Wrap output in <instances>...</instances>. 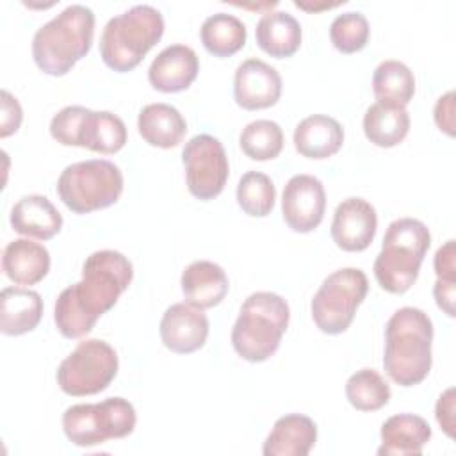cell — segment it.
Masks as SVG:
<instances>
[{"label": "cell", "mask_w": 456, "mask_h": 456, "mask_svg": "<svg viewBox=\"0 0 456 456\" xmlns=\"http://www.w3.org/2000/svg\"><path fill=\"white\" fill-rule=\"evenodd\" d=\"M11 226L14 232L48 240L62 228V216L55 205L41 194H28L20 198L11 208Z\"/></svg>", "instance_id": "cell-20"}, {"label": "cell", "mask_w": 456, "mask_h": 456, "mask_svg": "<svg viewBox=\"0 0 456 456\" xmlns=\"http://www.w3.org/2000/svg\"><path fill=\"white\" fill-rule=\"evenodd\" d=\"M246 25L228 12L208 16L200 28L205 50L216 57H230L237 53L246 45Z\"/></svg>", "instance_id": "cell-29"}, {"label": "cell", "mask_w": 456, "mask_h": 456, "mask_svg": "<svg viewBox=\"0 0 456 456\" xmlns=\"http://www.w3.org/2000/svg\"><path fill=\"white\" fill-rule=\"evenodd\" d=\"M372 91L381 103L406 107L415 94V77L404 62L388 59L376 66Z\"/></svg>", "instance_id": "cell-28"}, {"label": "cell", "mask_w": 456, "mask_h": 456, "mask_svg": "<svg viewBox=\"0 0 456 456\" xmlns=\"http://www.w3.org/2000/svg\"><path fill=\"white\" fill-rule=\"evenodd\" d=\"M367 290L369 281L362 269L344 267L328 274L310 303L315 326L328 335L344 333L353 322Z\"/></svg>", "instance_id": "cell-9"}, {"label": "cell", "mask_w": 456, "mask_h": 456, "mask_svg": "<svg viewBox=\"0 0 456 456\" xmlns=\"http://www.w3.org/2000/svg\"><path fill=\"white\" fill-rule=\"evenodd\" d=\"M94 36V12L73 4L39 27L32 37L36 66L52 77H62L86 57Z\"/></svg>", "instance_id": "cell-3"}, {"label": "cell", "mask_w": 456, "mask_h": 456, "mask_svg": "<svg viewBox=\"0 0 456 456\" xmlns=\"http://www.w3.org/2000/svg\"><path fill=\"white\" fill-rule=\"evenodd\" d=\"M436 420L449 438H454V388H447L436 401Z\"/></svg>", "instance_id": "cell-38"}, {"label": "cell", "mask_w": 456, "mask_h": 456, "mask_svg": "<svg viewBox=\"0 0 456 456\" xmlns=\"http://www.w3.org/2000/svg\"><path fill=\"white\" fill-rule=\"evenodd\" d=\"M429 228L413 217L392 221L385 232L381 251L374 260V276L390 294H404L415 283L429 249Z\"/></svg>", "instance_id": "cell-5"}, {"label": "cell", "mask_w": 456, "mask_h": 456, "mask_svg": "<svg viewBox=\"0 0 456 456\" xmlns=\"http://www.w3.org/2000/svg\"><path fill=\"white\" fill-rule=\"evenodd\" d=\"M281 96V77L271 64L251 57L240 62L233 78V98L246 110L273 107Z\"/></svg>", "instance_id": "cell-14"}, {"label": "cell", "mask_w": 456, "mask_h": 456, "mask_svg": "<svg viewBox=\"0 0 456 456\" xmlns=\"http://www.w3.org/2000/svg\"><path fill=\"white\" fill-rule=\"evenodd\" d=\"M276 201L273 180L260 171H248L237 183V203L251 217H265Z\"/></svg>", "instance_id": "cell-32"}, {"label": "cell", "mask_w": 456, "mask_h": 456, "mask_svg": "<svg viewBox=\"0 0 456 456\" xmlns=\"http://www.w3.org/2000/svg\"><path fill=\"white\" fill-rule=\"evenodd\" d=\"M135 422L134 404L123 397L73 404L62 413L64 435L78 447H93L112 438H125L134 431Z\"/></svg>", "instance_id": "cell-8"}, {"label": "cell", "mask_w": 456, "mask_h": 456, "mask_svg": "<svg viewBox=\"0 0 456 456\" xmlns=\"http://www.w3.org/2000/svg\"><path fill=\"white\" fill-rule=\"evenodd\" d=\"M433 296L436 299L438 308L444 310L449 317H454V296H456V280H442L436 278L433 287Z\"/></svg>", "instance_id": "cell-39"}, {"label": "cell", "mask_w": 456, "mask_h": 456, "mask_svg": "<svg viewBox=\"0 0 456 456\" xmlns=\"http://www.w3.org/2000/svg\"><path fill=\"white\" fill-rule=\"evenodd\" d=\"M123 192L121 169L105 159L69 164L57 180L61 201L75 214H91L114 205Z\"/></svg>", "instance_id": "cell-7"}, {"label": "cell", "mask_w": 456, "mask_h": 456, "mask_svg": "<svg viewBox=\"0 0 456 456\" xmlns=\"http://www.w3.org/2000/svg\"><path fill=\"white\" fill-rule=\"evenodd\" d=\"M317 442L315 422L301 413L280 417L267 435L264 456H306Z\"/></svg>", "instance_id": "cell-19"}, {"label": "cell", "mask_w": 456, "mask_h": 456, "mask_svg": "<svg viewBox=\"0 0 456 456\" xmlns=\"http://www.w3.org/2000/svg\"><path fill=\"white\" fill-rule=\"evenodd\" d=\"M198 71L196 52L185 45H171L151 61L148 80L160 93H180L196 80Z\"/></svg>", "instance_id": "cell-16"}, {"label": "cell", "mask_w": 456, "mask_h": 456, "mask_svg": "<svg viewBox=\"0 0 456 456\" xmlns=\"http://www.w3.org/2000/svg\"><path fill=\"white\" fill-rule=\"evenodd\" d=\"M134 278L130 260L114 249L91 253L82 265V280L66 287L55 301L53 321L66 338L87 335L109 312Z\"/></svg>", "instance_id": "cell-1"}, {"label": "cell", "mask_w": 456, "mask_h": 456, "mask_svg": "<svg viewBox=\"0 0 456 456\" xmlns=\"http://www.w3.org/2000/svg\"><path fill=\"white\" fill-rule=\"evenodd\" d=\"M379 456H419L431 438L428 420L413 413H397L381 426Z\"/></svg>", "instance_id": "cell-18"}, {"label": "cell", "mask_w": 456, "mask_h": 456, "mask_svg": "<svg viewBox=\"0 0 456 456\" xmlns=\"http://www.w3.org/2000/svg\"><path fill=\"white\" fill-rule=\"evenodd\" d=\"M164 18L159 9L141 4L110 18L100 37L103 64L118 73L132 71L160 41Z\"/></svg>", "instance_id": "cell-6"}, {"label": "cell", "mask_w": 456, "mask_h": 456, "mask_svg": "<svg viewBox=\"0 0 456 456\" xmlns=\"http://www.w3.org/2000/svg\"><path fill=\"white\" fill-rule=\"evenodd\" d=\"M410 130V114L406 107H395L388 103H372L363 116L365 137L379 146L392 148L404 141Z\"/></svg>", "instance_id": "cell-27"}, {"label": "cell", "mask_w": 456, "mask_h": 456, "mask_svg": "<svg viewBox=\"0 0 456 456\" xmlns=\"http://www.w3.org/2000/svg\"><path fill=\"white\" fill-rule=\"evenodd\" d=\"M239 144L251 160H273L283 150V130L276 121L256 119L242 128Z\"/></svg>", "instance_id": "cell-31"}, {"label": "cell", "mask_w": 456, "mask_h": 456, "mask_svg": "<svg viewBox=\"0 0 456 456\" xmlns=\"http://www.w3.org/2000/svg\"><path fill=\"white\" fill-rule=\"evenodd\" d=\"M326 210L324 185L317 176L294 175L283 187L281 212L290 230L308 233L315 230Z\"/></svg>", "instance_id": "cell-12"}, {"label": "cell", "mask_w": 456, "mask_h": 456, "mask_svg": "<svg viewBox=\"0 0 456 456\" xmlns=\"http://www.w3.org/2000/svg\"><path fill=\"white\" fill-rule=\"evenodd\" d=\"M43 317V299L36 290L5 287L0 292V331L18 337L32 331Z\"/></svg>", "instance_id": "cell-23"}, {"label": "cell", "mask_w": 456, "mask_h": 456, "mask_svg": "<svg viewBox=\"0 0 456 456\" xmlns=\"http://www.w3.org/2000/svg\"><path fill=\"white\" fill-rule=\"evenodd\" d=\"M23 119L20 102L5 89H2V116H0V137L5 139L18 132Z\"/></svg>", "instance_id": "cell-35"}, {"label": "cell", "mask_w": 456, "mask_h": 456, "mask_svg": "<svg viewBox=\"0 0 456 456\" xmlns=\"http://www.w3.org/2000/svg\"><path fill=\"white\" fill-rule=\"evenodd\" d=\"M378 230L376 208L363 198H347L337 205L331 221L333 242L349 253L363 251Z\"/></svg>", "instance_id": "cell-13"}, {"label": "cell", "mask_w": 456, "mask_h": 456, "mask_svg": "<svg viewBox=\"0 0 456 456\" xmlns=\"http://www.w3.org/2000/svg\"><path fill=\"white\" fill-rule=\"evenodd\" d=\"M182 162L185 167L187 189L194 198L208 201L223 192L230 166L219 139L208 134L191 137L182 150Z\"/></svg>", "instance_id": "cell-11"}, {"label": "cell", "mask_w": 456, "mask_h": 456, "mask_svg": "<svg viewBox=\"0 0 456 456\" xmlns=\"http://www.w3.org/2000/svg\"><path fill=\"white\" fill-rule=\"evenodd\" d=\"M137 128L150 146L175 148L185 137L187 123L176 107L169 103H150L139 112Z\"/></svg>", "instance_id": "cell-25"}, {"label": "cell", "mask_w": 456, "mask_h": 456, "mask_svg": "<svg viewBox=\"0 0 456 456\" xmlns=\"http://www.w3.org/2000/svg\"><path fill=\"white\" fill-rule=\"evenodd\" d=\"M162 344L178 354L201 349L208 337V319L203 310L189 303H175L166 308L160 319Z\"/></svg>", "instance_id": "cell-15"}, {"label": "cell", "mask_w": 456, "mask_h": 456, "mask_svg": "<svg viewBox=\"0 0 456 456\" xmlns=\"http://www.w3.org/2000/svg\"><path fill=\"white\" fill-rule=\"evenodd\" d=\"M180 285L185 301L200 310L217 306L230 289L224 269L210 260H196L189 264L182 273Z\"/></svg>", "instance_id": "cell-17"}, {"label": "cell", "mask_w": 456, "mask_h": 456, "mask_svg": "<svg viewBox=\"0 0 456 456\" xmlns=\"http://www.w3.org/2000/svg\"><path fill=\"white\" fill-rule=\"evenodd\" d=\"M256 45L276 59L294 55L301 46V25L287 11H267L255 28Z\"/></svg>", "instance_id": "cell-24"}, {"label": "cell", "mask_w": 456, "mask_h": 456, "mask_svg": "<svg viewBox=\"0 0 456 456\" xmlns=\"http://www.w3.org/2000/svg\"><path fill=\"white\" fill-rule=\"evenodd\" d=\"M114 347L100 338H87L69 353L57 369V385L73 397L103 392L118 374Z\"/></svg>", "instance_id": "cell-10"}, {"label": "cell", "mask_w": 456, "mask_h": 456, "mask_svg": "<svg viewBox=\"0 0 456 456\" xmlns=\"http://www.w3.org/2000/svg\"><path fill=\"white\" fill-rule=\"evenodd\" d=\"M370 27L362 12L338 14L330 25V39L333 46L342 53H354L367 46Z\"/></svg>", "instance_id": "cell-33"}, {"label": "cell", "mask_w": 456, "mask_h": 456, "mask_svg": "<svg viewBox=\"0 0 456 456\" xmlns=\"http://www.w3.org/2000/svg\"><path fill=\"white\" fill-rule=\"evenodd\" d=\"M2 271L16 285H36L50 271V253L39 242L14 239L4 248Z\"/></svg>", "instance_id": "cell-22"}, {"label": "cell", "mask_w": 456, "mask_h": 456, "mask_svg": "<svg viewBox=\"0 0 456 456\" xmlns=\"http://www.w3.org/2000/svg\"><path fill=\"white\" fill-rule=\"evenodd\" d=\"M433 118L442 132L449 137L454 135V91H449L436 100Z\"/></svg>", "instance_id": "cell-36"}, {"label": "cell", "mask_w": 456, "mask_h": 456, "mask_svg": "<svg viewBox=\"0 0 456 456\" xmlns=\"http://www.w3.org/2000/svg\"><path fill=\"white\" fill-rule=\"evenodd\" d=\"M126 144V126L123 119L109 110L87 109L80 130L78 146L96 153H116Z\"/></svg>", "instance_id": "cell-26"}, {"label": "cell", "mask_w": 456, "mask_h": 456, "mask_svg": "<svg viewBox=\"0 0 456 456\" xmlns=\"http://www.w3.org/2000/svg\"><path fill=\"white\" fill-rule=\"evenodd\" d=\"M435 273L442 280H456V248L454 240H447L435 253Z\"/></svg>", "instance_id": "cell-37"}, {"label": "cell", "mask_w": 456, "mask_h": 456, "mask_svg": "<svg viewBox=\"0 0 456 456\" xmlns=\"http://www.w3.org/2000/svg\"><path fill=\"white\" fill-rule=\"evenodd\" d=\"M346 397L349 404L360 411H376L388 403L390 387L378 370L365 367L349 376Z\"/></svg>", "instance_id": "cell-30"}, {"label": "cell", "mask_w": 456, "mask_h": 456, "mask_svg": "<svg viewBox=\"0 0 456 456\" xmlns=\"http://www.w3.org/2000/svg\"><path fill=\"white\" fill-rule=\"evenodd\" d=\"M344 142L342 125L326 114H312L301 119L294 130L296 151L306 159H328Z\"/></svg>", "instance_id": "cell-21"}, {"label": "cell", "mask_w": 456, "mask_h": 456, "mask_svg": "<svg viewBox=\"0 0 456 456\" xmlns=\"http://www.w3.org/2000/svg\"><path fill=\"white\" fill-rule=\"evenodd\" d=\"M87 107L68 105L61 109L50 121V135L62 146H78V130Z\"/></svg>", "instance_id": "cell-34"}, {"label": "cell", "mask_w": 456, "mask_h": 456, "mask_svg": "<svg viewBox=\"0 0 456 456\" xmlns=\"http://www.w3.org/2000/svg\"><path fill=\"white\" fill-rule=\"evenodd\" d=\"M289 319V303L280 294L267 290L249 294L232 328L235 353L251 363L265 362L278 351Z\"/></svg>", "instance_id": "cell-4"}, {"label": "cell", "mask_w": 456, "mask_h": 456, "mask_svg": "<svg viewBox=\"0 0 456 456\" xmlns=\"http://www.w3.org/2000/svg\"><path fill=\"white\" fill-rule=\"evenodd\" d=\"M431 344L433 322L424 310H395L385 328V372L401 387L419 385L431 370Z\"/></svg>", "instance_id": "cell-2"}]
</instances>
